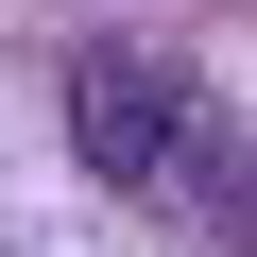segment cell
Listing matches in <instances>:
<instances>
[{
	"label": "cell",
	"mask_w": 257,
	"mask_h": 257,
	"mask_svg": "<svg viewBox=\"0 0 257 257\" xmlns=\"http://www.w3.org/2000/svg\"><path fill=\"white\" fill-rule=\"evenodd\" d=\"M69 155L103 189H138V206H189L206 155H189V86L155 52H69Z\"/></svg>",
	"instance_id": "6da1fadb"
}]
</instances>
